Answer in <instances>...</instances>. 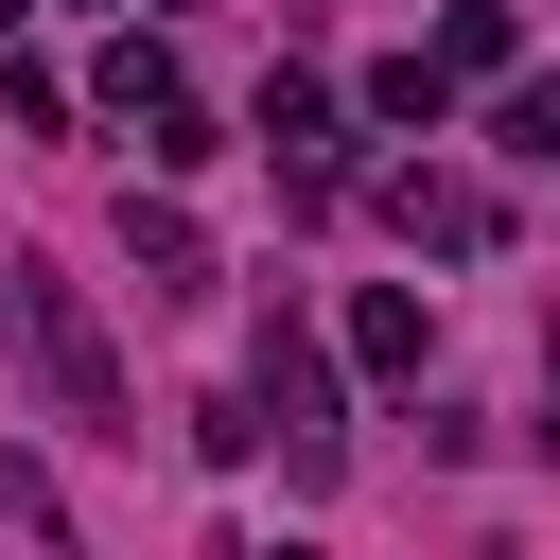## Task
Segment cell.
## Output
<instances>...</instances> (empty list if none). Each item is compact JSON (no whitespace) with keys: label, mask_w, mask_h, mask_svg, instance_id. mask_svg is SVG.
Segmentation results:
<instances>
[{"label":"cell","mask_w":560,"mask_h":560,"mask_svg":"<svg viewBox=\"0 0 560 560\" xmlns=\"http://www.w3.org/2000/svg\"><path fill=\"white\" fill-rule=\"evenodd\" d=\"M0 315H18V350H35V385L88 420V438H122V368H105V332H88V298L52 280V262H0Z\"/></svg>","instance_id":"6da1fadb"},{"label":"cell","mask_w":560,"mask_h":560,"mask_svg":"<svg viewBox=\"0 0 560 560\" xmlns=\"http://www.w3.org/2000/svg\"><path fill=\"white\" fill-rule=\"evenodd\" d=\"M385 228H402V245H438V262H472V245H490L508 210H490L472 175H438V158H402V175H385Z\"/></svg>","instance_id":"7a4b0ae2"},{"label":"cell","mask_w":560,"mask_h":560,"mask_svg":"<svg viewBox=\"0 0 560 560\" xmlns=\"http://www.w3.org/2000/svg\"><path fill=\"white\" fill-rule=\"evenodd\" d=\"M122 262H140V298H210V228L175 192H122Z\"/></svg>","instance_id":"3957f363"},{"label":"cell","mask_w":560,"mask_h":560,"mask_svg":"<svg viewBox=\"0 0 560 560\" xmlns=\"http://www.w3.org/2000/svg\"><path fill=\"white\" fill-rule=\"evenodd\" d=\"M262 402H280V438H315V455H332V350H315L298 315H262Z\"/></svg>","instance_id":"277c9868"},{"label":"cell","mask_w":560,"mask_h":560,"mask_svg":"<svg viewBox=\"0 0 560 560\" xmlns=\"http://www.w3.org/2000/svg\"><path fill=\"white\" fill-rule=\"evenodd\" d=\"M420 350H438V315H420L402 280H368V298H350V368H368V385H420Z\"/></svg>","instance_id":"5b68a950"},{"label":"cell","mask_w":560,"mask_h":560,"mask_svg":"<svg viewBox=\"0 0 560 560\" xmlns=\"http://www.w3.org/2000/svg\"><path fill=\"white\" fill-rule=\"evenodd\" d=\"M88 105H122V122H158V105H192V88H175V52H158V35L122 18V35H105V70H88Z\"/></svg>","instance_id":"8992f818"},{"label":"cell","mask_w":560,"mask_h":560,"mask_svg":"<svg viewBox=\"0 0 560 560\" xmlns=\"http://www.w3.org/2000/svg\"><path fill=\"white\" fill-rule=\"evenodd\" d=\"M350 105H368V122H420V140H438V122H455V70H438V35H420V52H385V70L350 88Z\"/></svg>","instance_id":"52a82bcc"},{"label":"cell","mask_w":560,"mask_h":560,"mask_svg":"<svg viewBox=\"0 0 560 560\" xmlns=\"http://www.w3.org/2000/svg\"><path fill=\"white\" fill-rule=\"evenodd\" d=\"M508 52H525V18H508V0H438V70H455V88H490Z\"/></svg>","instance_id":"ba28073f"},{"label":"cell","mask_w":560,"mask_h":560,"mask_svg":"<svg viewBox=\"0 0 560 560\" xmlns=\"http://www.w3.org/2000/svg\"><path fill=\"white\" fill-rule=\"evenodd\" d=\"M490 140H508V158H525V175H560V70H525V88H508V105H490Z\"/></svg>","instance_id":"9c48e42d"},{"label":"cell","mask_w":560,"mask_h":560,"mask_svg":"<svg viewBox=\"0 0 560 560\" xmlns=\"http://www.w3.org/2000/svg\"><path fill=\"white\" fill-rule=\"evenodd\" d=\"M0 105H18V122H35V140H52V122H70V70H35V52H18V35H0Z\"/></svg>","instance_id":"30bf717a"},{"label":"cell","mask_w":560,"mask_h":560,"mask_svg":"<svg viewBox=\"0 0 560 560\" xmlns=\"http://www.w3.org/2000/svg\"><path fill=\"white\" fill-rule=\"evenodd\" d=\"M122 18H175V0H122Z\"/></svg>","instance_id":"8fae6325"},{"label":"cell","mask_w":560,"mask_h":560,"mask_svg":"<svg viewBox=\"0 0 560 560\" xmlns=\"http://www.w3.org/2000/svg\"><path fill=\"white\" fill-rule=\"evenodd\" d=\"M542 455H560V420H542Z\"/></svg>","instance_id":"7c38bea8"}]
</instances>
